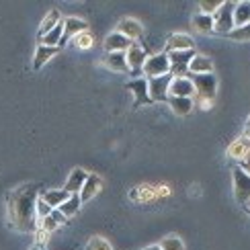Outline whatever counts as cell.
<instances>
[{
	"label": "cell",
	"instance_id": "obj_1",
	"mask_svg": "<svg viewBox=\"0 0 250 250\" xmlns=\"http://www.w3.org/2000/svg\"><path fill=\"white\" fill-rule=\"evenodd\" d=\"M35 201L37 189L35 185L19 187L17 191L8 195V217L17 230L21 232H35L37 230V217H35Z\"/></svg>",
	"mask_w": 250,
	"mask_h": 250
},
{
	"label": "cell",
	"instance_id": "obj_2",
	"mask_svg": "<svg viewBox=\"0 0 250 250\" xmlns=\"http://www.w3.org/2000/svg\"><path fill=\"white\" fill-rule=\"evenodd\" d=\"M195 56V49H185V51H168V74L172 78H185L189 74V62Z\"/></svg>",
	"mask_w": 250,
	"mask_h": 250
},
{
	"label": "cell",
	"instance_id": "obj_3",
	"mask_svg": "<svg viewBox=\"0 0 250 250\" xmlns=\"http://www.w3.org/2000/svg\"><path fill=\"white\" fill-rule=\"evenodd\" d=\"M234 6L236 2H222V6L217 8V13L213 15V31L217 33H230L234 29Z\"/></svg>",
	"mask_w": 250,
	"mask_h": 250
},
{
	"label": "cell",
	"instance_id": "obj_4",
	"mask_svg": "<svg viewBox=\"0 0 250 250\" xmlns=\"http://www.w3.org/2000/svg\"><path fill=\"white\" fill-rule=\"evenodd\" d=\"M142 72L148 78H158V76L168 74V58H166V54L148 56L142 66Z\"/></svg>",
	"mask_w": 250,
	"mask_h": 250
},
{
	"label": "cell",
	"instance_id": "obj_5",
	"mask_svg": "<svg viewBox=\"0 0 250 250\" xmlns=\"http://www.w3.org/2000/svg\"><path fill=\"white\" fill-rule=\"evenodd\" d=\"M148 80V99L150 101H166L168 99V84L172 76L164 74L158 78H146Z\"/></svg>",
	"mask_w": 250,
	"mask_h": 250
},
{
	"label": "cell",
	"instance_id": "obj_6",
	"mask_svg": "<svg viewBox=\"0 0 250 250\" xmlns=\"http://www.w3.org/2000/svg\"><path fill=\"white\" fill-rule=\"evenodd\" d=\"M195 95V86L191 78H172L168 84V97H179V99H191Z\"/></svg>",
	"mask_w": 250,
	"mask_h": 250
},
{
	"label": "cell",
	"instance_id": "obj_7",
	"mask_svg": "<svg viewBox=\"0 0 250 250\" xmlns=\"http://www.w3.org/2000/svg\"><path fill=\"white\" fill-rule=\"evenodd\" d=\"M234 193H236V199L242 205H246L250 197V179L240 168H234Z\"/></svg>",
	"mask_w": 250,
	"mask_h": 250
},
{
	"label": "cell",
	"instance_id": "obj_8",
	"mask_svg": "<svg viewBox=\"0 0 250 250\" xmlns=\"http://www.w3.org/2000/svg\"><path fill=\"white\" fill-rule=\"evenodd\" d=\"M101 187H103V179H101V176H97V174H88V176H86V181H84V185H82V189L78 191V199H80V203L90 201L92 197H95V195L101 191Z\"/></svg>",
	"mask_w": 250,
	"mask_h": 250
},
{
	"label": "cell",
	"instance_id": "obj_9",
	"mask_svg": "<svg viewBox=\"0 0 250 250\" xmlns=\"http://www.w3.org/2000/svg\"><path fill=\"white\" fill-rule=\"evenodd\" d=\"M189 72L193 76H203V74H213V62L207 56L195 54L189 62Z\"/></svg>",
	"mask_w": 250,
	"mask_h": 250
},
{
	"label": "cell",
	"instance_id": "obj_10",
	"mask_svg": "<svg viewBox=\"0 0 250 250\" xmlns=\"http://www.w3.org/2000/svg\"><path fill=\"white\" fill-rule=\"evenodd\" d=\"M193 86H195V92H201L205 97H213V92L217 88V80L213 74H203V76H195L193 80Z\"/></svg>",
	"mask_w": 250,
	"mask_h": 250
},
{
	"label": "cell",
	"instance_id": "obj_11",
	"mask_svg": "<svg viewBox=\"0 0 250 250\" xmlns=\"http://www.w3.org/2000/svg\"><path fill=\"white\" fill-rule=\"evenodd\" d=\"M131 43L133 41H129L125 35H121V33H111V35H107V39H105V49L109 51V54H113V51H121V54H125L129 47H131Z\"/></svg>",
	"mask_w": 250,
	"mask_h": 250
},
{
	"label": "cell",
	"instance_id": "obj_12",
	"mask_svg": "<svg viewBox=\"0 0 250 250\" xmlns=\"http://www.w3.org/2000/svg\"><path fill=\"white\" fill-rule=\"evenodd\" d=\"M86 176H88V172H86V170H82V168H74V170L70 172V176H68L64 191H66L68 195H78V191L82 189V185H84V181H86Z\"/></svg>",
	"mask_w": 250,
	"mask_h": 250
},
{
	"label": "cell",
	"instance_id": "obj_13",
	"mask_svg": "<svg viewBox=\"0 0 250 250\" xmlns=\"http://www.w3.org/2000/svg\"><path fill=\"white\" fill-rule=\"evenodd\" d=\"M146 58H148V56H146V51L140 45H135V43H131V47L125 51V62H127L129 70H142Z\"/></svg>",
	"mask_w": 250,
	"mask_h": 250
},
{
	"label": "cell",
	"instance_id": "obj_14",
	"mask_svg": "<svg viewBox=\"0 0 250 250\" xmlns=\"http://www.w3.org/2000/svg\"><path fill=\"white\" fill-rule=\"evenodd\" d=\"M142 25L138 23V21H133V19H123L121 23L117 25V33L125 35L129 41H135V39H140L142 37Z\"/></svg>",
	"mask_w": 250,
	"mask_h": 250
},
{
	"label": "cell",
	"instance_id": "obj_15",
	"mask_svg": "<svg viewBox=\"0 0 250 250\" xmlns=\"http://www.w3.org/2000/svg\"><path fill=\"white\" fill-rule=\"evenodd\" d=\"M185 49H193V39L185 33H172L166 43V51H185Z\"/></svg>",
	"mask_w": 250,
	"mask_h": 250
},
{
	"label": "cell",
	"instance_id": "obj_16",
	"mask_svg": "<svg viewBox=\"0 0 250 250\" xmlns=\"http://www.w3.org/2000/svg\"><path fill=\"white\" fill-rule=\"evenodd\" d=\"M127 88H131V92L135 95V103L138 105H146V103H150L148 99V80L146 78H138V80H131Z\"/></svg>",
	"mask_w": 250,
	"mask_h": 250
},
{
	"label": "cell",
	"instance_id": "obj_17",
	"mask_svg": "<svg viewBox=\"0 0 250 250\" xmlns=\"http://www.w3.org/2000/svg\"><path fill=\"white\" fill-rule=\"evenodd\" d=\"M62 25H64V37L66 39L76 37V35H80V33H84V31H86V23L82 19H76V17L66 19Z\"/></svg>",
	"mask_w": 250,
	"mask_h": 250
},
{
	"label": "cell",
	"instance_id": "obj_18",
	"mask_svg": "<svg viewBox=\"0 0 250 250\" xmlns=\"http://www.w3.org/2000/svg\"><path fill=\"white\" fill-rule=\"evenodd\" d=\"M248 152H250V146H248V138H240L236 140L230 148H228V156L234 160H244L248 158Z\"/></svg>",
	"mask_w": 250,
	"mask_h": 250
},
{
	"label": "cell",
	"instance_id": "obj_19",
	"mask_svg": "<svg viewBox=\"0 0 250 250\" xmlns=\"http://www.w3.org/2000/svg\"><path fill=\"white\" fill-rule=\"evenodd\" d=\"M68 197H70V195H68L64 189H51V191H45L43 195H41V199H43V201L51 207V209H58V207L68 199Z\"/></svg>",
	"mask_w": 250,
	"mask_h": 250
},
{
	"label": "cell",
	"instance_id": "obj_20",
	"mask_svg": "<svg viewBox=\"0 0 250 250\" xmlns=\"http://www.w3.org/2000/svg\"><path fill=\"white\" fill-rule=\"evenodd\" d=\"M80 205H82V203H80V199H78V195H70L68 199H66L64 203H62V205L58 207V211H60L62 215H64L66 220H70V217H74V215L78 213Z\"/></svg>",
	"mask_w": 250,
	"mask_h": 250
},
{
	"label": "cell",
	"instance_id": "obj_21",
	"mask_svg": "<svg viewBox=\"0 0 250 250\" xmlns=\"http://www.w3.org/2000/svg\"><path fill=\"white\" fill-rule=\"evenodd\" d=\"M56 51L58 47H45V45H39L37 51H35V60H33V68L39 70V68H43L47 62L56 56Z\"/></svg>",
	"mask_w": 250,
	"mask_h": 250
},
{
	"label": "cell",
	"instance_id": "obj_22",
	"mask_svg": "<svg viewBox=\"0 0 250 250\" xmlns=\"http://www.w3.org/2000/svg\"><path fill=\"white\" fill-rule=\"evenodd\" d=\"M105 64L107 68H111L113 72H127V62H125V54H121V51H113V54H109L105 58Z\"/></svg>",
	"mask_w": 250,
	"mask_h": 250
},
{
	"label": "cell",
	"instance_id": "obj_23",
	"mask_svg": "<svg viewBox=\"0 0 250 250\" xmlns=\"http://www.w3.org/2000/svg\"><path fill=\"white\" fill-rule=\"evenodd\" d=\"M250 21V4L248 2H236L234 6V27H244Z\"/></svg>",
	"mask_w": 250,
	"mask_h": 250
},
{
	"label": "cell",
	"instance_id": "obj_24",
	"mask_svg": "<svg viewBox=\"0 0 250 250\" xmlns=\"http://www.w3.org/2000/svg\"><path fill=\"white\" fill-rule=\"evenodd\" d=\"M168 101L170 109L176 113V115H187L191 109H193V99H179V97H168L166 99Z\"/></svg>",
	"mask_w": 250,
	"mask_h": 250
},
{
	"label": "cell",
	"instance_id": "obj_25",
	"mask_svg": "<svg viewBox=\"0 0 250 250\" xmlns=\"http://www.w3.org/2000/svg\"><path fill=\"white\" fill-rule=\"evenodd\" d=\"M62 35H64V25L58 23L54 29L49 31V33L43 35V39H41V45H45V47H58Z\"/></svg>",
	"mask_w": 250,
	"mask_h": 250
},
{
	"label": "cell",
	"instance_id": "obj_26",
	"mask_svg": "<svg viewBox=\"0 0 250 250\" xmlns=\"http://www.w3.org/2000/svg\"><path fill=\"white\" fill-rule=\"evenodd\" d=\"M193 27L199 31V33H211L213 31V17L209 15H195L193 17Z\"/></svg>",
	"mask_w": 250,
	"mask_h": 250
},
{
	"label": "cell",
	"instance_id": "obj_27",
	"mask_svg": "<svg viewBox=\"0 0 250 250\" xmlns=\"http://www.w3.org/2000/svg\"><path fill=\"white\" fill-rule=\"evenodd\" d=\"M58 23H60V13H58V10H51V13H49V15L43 19V23H41V27H39V33H41V35L49 33V31L54 29Z\"/></svg>",
	"mask_w": 250,
	"mask_h": 250
},
{
	"label": "cell",
	"instance_id": "obj_28",
	"mask_svg": "<svg viewBox=\"0 0 250 250\" xmlns=\"http://www.w3.org/2000/svg\"><path fill=\"white\" fill-rule=\"evenodd\" d=\"M160 250H185V244H183L181 238L170 236V238H166V240L160 242Z\"/></svg>",
	"mask_w": 250,
	"mask_h": 250
},
{
	"label": "cell",
	"instance_id": "obj_29",
	"mask_svg": "<svg viewBox=\"0 0 250 250\" xmlns=\"http://www.w3.org/2000/svg\"><path fill=\"white\" fill-rule=\"evenodd\" d=\"M51 211H54V209H51V207L43 199H41V197H37V201H35V217H37V220H43V217H47Z\"/></svg>",
	"mask_w": 250,
	"mask_h": 250
},
{
	"label": "cell",
	"instance_id": "obj_30",
	"mask_svg": "<svg viewBox=\"0 0 250 250\" xmlns=\"http://www.w3.org/2000/svg\"><path fill=\"white\" fill-rule=\"evenodd\" d=\"M232 39H236V41H248V37H250V25H244V27H234L230 33Z\"/></svg>",
	"mask_w": 250,
	"mask_h": 250
},
{
	"label": "cell",
	"instance_id": "obj_31",
	"mask_svg": "<svg viewBox=\"0 0 250 250\" xmlns=\"http://www.w3.org/2000/svg\"><path fill=\"white\" fill-rule=\"evenodd\" d=\"M39 222H41V230H43L45 234H54L60 228V224L54 220V217H51V213L47 217H43V220H39Z\"/></svg>",
	"mask_w": 250,
	"mask_h": 250
},
{
	"label": "cell",
	"instance_id": "obj_32",
	"mask_svg": "<svg viewBox=\"0 0 250 250\" xmlns=\"http://www.w3.org/2000/svg\"><path fill=\"white\" fill-rule=\"evenodd\" d=\"M88 250H113V246L103 238H92L88 242Z\"/></svg>",
	"mask_w": 250,
	"mask_h": 250
},
{
	"label": "cell",
	"instance_id": "obj_33",
	"mask_svg": "<svg viewBox=\"0 0 250 250\" xmlns=\"http://www.w3.org/2000/svg\"><path fill=\"white\" fill-rule=\"evenodd\" d=\"M74 43H76V47H80V49H88V47L92 45V37H90L88 33H80V35H76Z\"/></svg>",
	"mask_w": 250,
	"mask_h": 250
},
{
	"label": "cell",
	"instance_id": "obj_34",
	"mask_svg": "<svg viewBox=\"0 0 250 250\" xmlns=\"http://www.w3.org/2000/svg\"><path fill=\"white\" fill-rule=\"evenodd\" d=\"M222 6V2H201V15H209V17H213L215 13H217V8Z\"/></svg>",
	"mask_w": 250,
	"mask_h": 250
},
{
	"label": "cell",
	"instance_id": "obj_35",
	"mask_svg": "<svg viewBox=\"0 0 250 250\" xmlns=\"http://www.w3.org/2000/svg\"><path fill=\"white\" fill-rule=\"evenodd\" d=\"M45 240H47V234L41 230V228H39V230H35V246H41V248H43Z\"/></svg>",
	"mask_w": 250,
	"mask_h": 250
},
{
	"label": "cell",
	"instance_id": "obj_36",
	"mask_svg": "<svg viewBox=\"0 0 250 250\" xmlns=\"http://www.w3.org/2000/svg\"><path fill=\"white\" fill-rule=\"evenodd\" d=\"M51 217H54V220H56V222H58L60 226H62V224H66V222H68V220H66V217H64V215H62V213H60L58 209H54V211H51Z\"/></svg>",
	"mask_w": 250,
	"mask_h": 250
},
{
	"label": "cell",
	"instance_id": "obj_37",
	"mask_svg": "<svg viewBox=\"0 0 250 250\" xmlns=\"http://www.w3.org/2000/svg\"><path fill=\"white\" fill-rule=\"evenodd\" d=\"M144 250H160V246H148V248H144Z\"/></svg>",
	"mask_w": 250,
	"mask_h": 250
},
{
	"label": "cell",
	"instance_id": "obj_38",
	"mask_svg": "<svg viewBox=\"0 0 250 250\" xmlns=\"http://www.w3.org/2000/svg\"><path fill=\"white\" fill-rule=\"evenodd\" d=\"M31 250H45V248H41V246H33V248H31Z\"/></svg>",
	"mask_w": 250,
	"mask_h": 250
}]
</instances>
